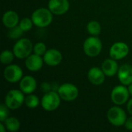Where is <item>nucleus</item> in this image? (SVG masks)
<instances>
[{
  "label": "nucleus",
  "instance_id": "obj_1",
  "mask_svg": "<svg viewBox=\"0 0 132 132\" xmlns=\"http://www.w3.org/2000/svg\"><path fill=\"white\" fill-rule=\"evenodd\" d=\"M53 15V14L49 9L39 8L32 12L31 19L36 26L39 28H45L52 23Z\"/></svg>",
  "mask_w": 132,
  "mask_h": 132
},
{
  "label": "nucleus",
  "instance_id": "obj_2",
  "mask_svg": "<svg viewBox=\"0 0 132 132\" xmlns=\"http://www.w3.org/2000/svg\"><path fill=\"white\" fill-rule=\"evenodd\" d=\"M33 50V45L28 38H22L15 43L12 51L16 58L23 60L26 59Z\"/></svg>",
  "mask_w": 132,
  "mask_h": 132
},
{
  "label": "nucleus",
  "instance_id": "obj_3",
  "mask_svg": "<svg viewBox=\"0 0 132 132\" xmlns=\"http://www.w3.org/2000/svg\"><path fill=\"white\" fill-rule=\"evenodd\" d=\"M24 94L21 90H11L5 95V104L10 110H17L25 103Z\"/></svg>",
  "mask_w": 132,
  "mask_h": 132
},
{
  "label": "nucleus",
  "instance_id": "obj_4",
  "mask_svg": "<svg viewBox=\"0 0 132 132\" xmlns=\"http://www.w3.org/2000/svg\"><path fill=\"white\" fill-rule=\"evenodd\" d=\"M61 100L57 91L51 90L44 94L41 99V106L46 111H53L60 107Z\"/></svg>",
  "mask_w": 132,
  "mask_h": 132
},
{
  "label": "nucleus",
  "instance_id": "obj_5",
  "mask_svg": "<svg viewBox=\"0 0 132 132\" xmlns=\"http://www.w3.org/2000/svg\"><path fill=\"white\" fill-rule=\"evenodd\" d=\"M108 121L115 127H121L125 125L127 120V115L124 109L118 105L111 107L107 113Z\"/></svg>",
  "mask_w": 132,
  "mask_h": 132
},
{
  "label": "nucleus",
  "instance_id": "obj_6",
  "mask_svg": "<svg viewBox=\"0 0 132 132\" xmlns=\"http://www.w3.org/2000/svg\"><path fill=\"white\" fill-rule=\"evenodd\" d=\"M102 50V42L95 36L88 37L84 43V52L90 57L97 56Z\"/></svg>",
  "mask_w": 132,
  "mask_h": 132
},
{
  "label": "nucleus",
  "instance_id": "obj_7",
  "mask_svg": "<svg viewBox=\"0 0 132 132\" xmlns=\"http://www.w3.org/2000/svg\"><path fill=\"white\" fill-rule=\"evenodd\" d=\"M129 96L130 93L128 88H127L124 84L114 87L111 93V98L112 102L118 106L127 103L129 100Z\"/></svg>",
  "mask_w": 132,
  "mask_h": 132
},
{
  "label": "nucleus",
  "instance_id": "obj_8",
  "mask_svg": "<svg viewBox=\"0 0 132 132\" xmlns=\"http://www.w3.org/2000/svg\"><path fill=\"white\" fill-rule=\"evenodd\" d=\"M57 92L61 99L65 101H73L76 100L79 95V90L77 86L70 83L60 85Z\"/></svg>",
  "mask_w": 132,
  "mask_h": 132
},
{
  "label": "nucleus",
  "instance_id": "obj_9",
  "mask_svg": "<svg viewBox=\"0 0 132 132\" xmlns=\"http://www.w3.org/2000/svg\"><path fill=\"white\" fill-rule=\"evenodd\" d=\"M4 78L9 83L15 84L21 80L23 77V72L20 67L16 64L7 65L3 72Z\"/></svg>",
  "mask_w": 132,
  "mask_h": 132
},
{
  "label": "nucleus",
  "instance_id": "obj_10",
  "mask_svg": "<svg viewBox=\"0 0 132 132\" xmlns=\"http://www.w3.org/2000/svg\"><path fill=\"white\" fill-rule=\"evenodd\" d=\"M129 51L130 49L127 43L124 42H117L110 48L109 54L111 58L116 60H121L128 55Z\"/></svg>",
  "mask_w": 132,
  "mask_h": 132
},
{
  "label": "nucleus",
  "instance_id": "obj_11",
  "mask_svg": "<svg viewBox=\"0 0 132 132\" xmlns=\"http://www.w3.org/2000/svg\"><path fill=\"white\" fill-rule=\"evenodd\" d=\"M48 9L53 15H62L68 12L70 2L68 0H50L48 2Z\"/></svg>",
  "mask_w": 132,
  "mask_h": 132
},
{
  "label": "nucleus",
  "instance_id": "obj_12",
  "mask_svg": "<svg viewBox=\"0 0 132 132\" xmlns=\"http://www.w3.org/2000/svg\"><path fill=\"white\" fill-rule=\"evenodd\" d=\"M44 63L50 67H56L63 60V55L60 51L56 49L47 50L43 55Z\"/></svg>",
  "mask_w": 132,
  "mask_h": 132
},
{
  "label": "nucleus",
  "instance_id": "obj_13",
  "mask_svg": "<svg viewBox=\"0 0 132 132\" xmlns=\"http://www.w3.org/2000/svg\"><path fill=\"white\" fill-rule=\"evenodd\" d=\"M43 58L36 53L30 54L25 61L26 68L31 72H36L42 69L43 66Z\"/></svg>",
  "mask_w": 132,
  "mask_h": 132
},
{
  "label": "nucleus",
  "instance_id": "obj_14",
  "mask_svg": "<svg viewBox=\"0 0 132 132\" xmlns=\"http://www.w3.org/2000/svg\"><path fill=\"white\" fill-rule=\"evenodd\" d=\"M105 73L101 68L94 67L89 70L87 73V77L89 81L96 86H99L104 84L105 81Z\"/></svg>",
  "mask_w": 132,
  "mask_h": 132
},
{
  "label": "nucleus",
  "instance_id": "obj_15",
  "mask_svg": "<svg viewBox=\"0 0 132 132\" xmlns=\"http://www.w3.org/2000/svg\"><path fill=\"white\" fill-rule=\"evenodd\" d=\"M37 87V83L32 76H25L19 81V88L26 94H32Z\"/></svg>",
  "mask_w": 132,
  "mask_h": 132
},
{
  "label": "nucleus",
  "instance_id": "obj_16",
  "mask_svg": "<svg viewBox=\"0 0 132 132\" xmlns=\"http://www.w3.org/2000/svg\"><path fill=\"white\" fill-rule=\"evenodd\" d=\"M118 77L121 84L128 86L132 84V66L130 64H124L119 67Z\"/></svg>",
  "mask_w": 132,
  "mask_h": 132
},
{
  "label": "nucleus",
  "instance_id": "obj_17",
  "mask_svg": "<svg viewBox=\"0 0 132 132\" xmlns=\"http://www.w3.org/2000/svg\"><path fill=\"white\" fill-rule=\"evenodd\" d=\"M101 69L107 77H114L118 74L119 67L116 60L112 58L105 60L101 65Z\"/></svg>",
  "mask_w": 132,
  "mask_h": 132
},
{
  "label": "nucleus",
  "instance_id": "obj_18",
  "mask_svg": "<svg viewBox=\"0 0 132 132\" xmlns=\"http://www.w3.org/2000/svg\"><path fill=\"white\" fill-rule=\"evenodd\" d=\"M2 23L8 29H11L18 26L19 23V15L16 12L12 10L5 12L2 16Z\"/></svg>",
  "mask_w": 132,
  "mask_h": 132
},
{
  "label": "nucleus",
  "instance_id": "obj_19",
  "mask_svg": "<svg viewBox=\"0 0 132 132\" xmlns=\"http://www.w3.org/2000/svg\"><path fill=\"white\" fill-rule=\"evenodd\" d=\"M4 124L6 129L10 132L17 131L20 128V121L17 118L15 117H9L4 121Z\"/></svg>",
  "mask_w": 132,
  "mask_h": 132
},
{
  "label": "nucleus",
  "instance_id": "obj_20",
  "mask_svg": "<svg viewBox=\"0 0 132 132\" xmlns=\"http://www.w3.org/2000/svg\"><path fill=\"white\" fill-rule=\"evenodd\" d=\"M87 30L91 36H97L98 35H100L101 32V26L97 21L93 20L87 23Z\"/></svg>",
  "mask_w": 132,
  "mask_h": 132
},
{
  "label": "nucleus",
  "instance_id": "obj_21",
  "mask_svg": "<svg viewBox=\"0 0 132 132\" xmlns=\"http://www.w3.org/2000/svg\"><path fill=\"white\" fill-rule=\"evenodd\" d=\"M15 56L13 51L9 50H3L1 53L0 61L4 65H9L14 60V57Z\"/></svg>",
  "mask_w": 132,
  "mask_h": 132
},
{
  "label": "nucleus",
  "instance_id": "obj_22",
  "mask_svg": "<svg viewBox=\"0 0 132 132\" xmlns=\"http://www.w3.org/2000/svg\"><path fill=\"white\" fill-rule=\"evenodd\" d=\"M41 104V101H39V97L36 95L34 94H28L25 98V104L27 108L30 109H34L39 106V104Z\"/></svg>",
  "mask_w": 132,
  "mask_h": 132
},
{
  "label": "nucleus",
  "instance_id": "obj_23",
  "mask_svg": "<svg viewBox=\"0 0 132 132\" xmlns=\"http://www.w3.org/2000/svg\"><path fill=\"white\" fill-rule=\"evenodd\" d=\"M9 32H8V37L11 39H19L22 35L23 34V30L21 29V27L18 25L13 28L9 29Z\"/></svg>",
  "mask_w": 132,
  "mask_h": 132
},
{
  "label": "nucleus",
  "instance_id": "obj_24",
  "mask_svg": "<svg viewBox=\"0 0 132 132\" xmlns=\"http://www.w3.org/2000/svg\"><path fill=\"white\" fill-rule=\"evenodd\" d=\"M33 22L32 21L31 19L29 18H23L22 19H21L19 21V26L21 27V29L24 31V32H27L29 31L33 26Z\"/></svg>",
  "mask_w": 132,
  "mask_h": 132
},
{
  "label": "nucleus",
  "instance_id": "obj_25",
  "mask_svg": "<svg viewBox=\"0 0 132 132\" xmlns=\"http://www.w3.org/2000/svg\"><path fill=\"white\" fill-rule=\"evenodd\" d=\"M46 50H46V44L42 43V42L37 43L33 46V52H34V53H36L37 55H39L41 56H43L46 53Z\"/></svg>",
  "mask_w": 132,
  "mask_h": 132
},
{
  "label": "nucleus",
  "instance_id": "obj_26",
  "mask_svg": "<svg viewBox=\"0 0 132 132\" xmlns=\"http://www.w3.org/2000/svg\"><path fill=\"white\" fill-rule=\"evenodd\" d=\"M9 116V108L5 104H2L0 105V121L4 122Z\"/></svg>",
  "mask_w": 132,
  "mask_h": 132
},
{
  "label": "nucleus",
  "instance_id": "obj_27",
  "mask_svg": "<svg viewBox=\"0 0 132 132\" xmlns=\"http://www.w3.org/2000/svg\"><path fill=\"white\" fill-rule=\"evenodd\" d=\"M40 89H41V91L43 92L44 94L48 93V92H50V91L52 90L51 84H50V83H48V82H43V83L41 84Z\"/></svg>",
  "mask_w": 132,
  "mask_h": 132
},
{
  "label": "nucleus",
  "instance_id": "obj_28",
  "mask_svg": "<svg viewBox=\"0 0 132 132\" xmlns=\"http://www.w3.org/2000/svg\"><path fill=\"white\" fill-rule=\"evenodd\" d=\"M125 126L126 129H128L129 131H132V115L131 117L127 118L125 124Z\"/></svg>",
  "mask_w": 132,
  "mask_h": 132
},
{
  "label": "nucleus",
  "instance_id": "obj_29",
  "mask_svg": "<svg viewBox=\"0 0 132 132\" xmlns=\"http://www.w3.org/2000/svg\"><path fill=\"white\" fill-rule=\"evenodd\" d=\"M127 109H128V113L132 115V98L128 100V104H127Z\"/></svg>",
  "mask_w": 132,
  "mask_h": 132
},
{
  "label": "nucleus",
  "instance_id": "obj_30",
  "mask_svg": "<svg viewBox=\"0 0 132 132\" xmlns=\"http://www.w3.org/2000/svg\"><path fill=\"white\" fill-rule=\"evenodd\" d=\"M51 86H52V90H53V91H58V89H59L60 86L57 84V83L53 82V83L51 84Z\"/></svg>",
  "mask_w": 132,
  "mask_h": 132
},
{
  "label": "nucleus",
  "instance_id": "obj_31",
  "mask_svg": "<svg viewBox=\"0 0 132 132\" xmlns=\"http://www.w3.org/2000/svg\"><path fill=\"white\" fill-rule=\"evenodd\" d=\"M0 129H1V131L2 132L5 131L6 128H5V125L2 124V122H1V124H0Z\"/></svg>",
  "mask_w": 132,
  "mask_h": 132
},
{
  "label": "nucleus",
  "instance_id": "obj_32",
  "mask_svg": "<svg viewBox=\"0 0 132 132\" xmlns=\"http://www.w3.org/2000/svg\"><path fill=\"white\" fill-rule=\"evenodd\" d=\"M128 90H129V93H130V95L132 96V84H131L130 85H128Z\"/></svg>",
  "mask_w": 132,
  "mask_h": 132
}]
</instances>
